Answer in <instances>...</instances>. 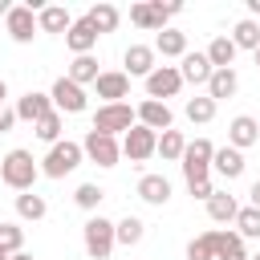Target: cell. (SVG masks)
<instances>
[{
    "instance_id": "cell-1",
    "label": "cell",
    "mask_w": 260,
    "mask_h": 260,
    "mask_svg": "<svg viewBox=\"0 0 260 260\" xmlns=\"http://www.w3.org/2000/svg\"><path fill=\"white\" fill-rule=\"evenodd\" d=\"M37 179H41V167L32 162V154H28L24 146H16V150H8V154L0 158V183H4V187H12V191H32Z\"/></svg>"
},
{
    "instance_id": "cell-2",
    "label": "cell",
    "mask_w": 260,
    "mask_h": 260,
    "mask_svg": "<svg viewBox=\"0 0 260 260\" xmlns=\"http://www.w3.org/2000/svg\"><path fill=\"white\" fill-rule=\"evenodd\" d=\"M114 228H118V223L106 219V215H89V219H85L81 244H85V256H89V260H110V252H114V244H118V232H114Z\"/></svg>"
},
{
    "instance_id": "cell-3",
    "label": "cell",
    "mask_w": 260,
    "mask_h": 260,
    "mask_svg": "<svg viewBox=\"0 0 260 260\" xmlns=\"http://www.w3.org/2000/svg\"><path fill=\"white\" fill-rule=\"evenodd\" d=\"M81 158H85L81 142L61 138V142H57V146H49V154L41 158V175H45V179H65V175H73V171L81 167Z\"/></svg>"
},
{
    "instance_id": "cell-4",
    "label": "cell",
    "mask_w": 260,
    "mask_h": 260,
    "mask_svg": "<svg viewBox=\"0 0 260 260\" xmlns=\"http://www.w3.org/2000/svg\"><path fill=\"white\" fill-rule=\"evenodd\" d=\"M130 126H138V110H134L130 102L98 106V114H93V130H98V134H110V138H118V134H126Z\"/></svg>"
},
{
    "instance_id": "cell-5",
    "label": "cell",
    "mask_w": 260,
    "mask_h": 260,
    "mask_svg": "<svg viewBox=\"0 0 260 260\" xmlns=\"http://www.w3.org/2000/svg\"><path fill=\"white\" fill-rule=\"evenodd\" d=\"M183 4H162V0H146V4H130V20L146 32H162L171 16H179Z\"/></svg>"
},
{
    "instance_id": "cell-6",
    "label": "cell",
    "mask_w": 260,
    "mask_h": 260,
    "mask_svg": "<svg viewBox=\"0 0 260 260\" xmlns=\"http://www.w3.org/2000/svg\"><path fill=\"white\" fill-rule=\"evenodd\" d=\"M211 158H215L211 138H195V142H187V150H183V175H187V183L211 179Z\"/></svg>"
},
{
    "instance_id": "cell-7",
    "label": "cell",
    "mask_w": 260,
    "mask_h": 260,
    "mask_svg": "<svg viewBox=\"0 0 260 260\" xmlns=\"http://www.w3.org/2000/svg\"><path fill=\"white\" fill-rule=\"evenodd\" d=\"M81 150H85V158L89 162H98V167H118V158H122V138H110V134H98V130H89L85 138H81Z\"/></svg>"
},
{
    "instance_id": "cell-8",
    "label": "cell",
    "mask_w": 260,
    "mask_h": 260,
    "mask_svg": "<svg viewBox=\"0 0 260 260\" xmlns=\"http://www.w3.org/2000/svg\"><path fill=\"white\" fill-rule=\"evenodd\" d=\"M122 154H126L130 162H146L150 154H158V134H154V130H146L142 122H138V126H130V130L122 134Z\"/></svg>"
},
{
    "instance_id": "cell-9",
    "label": "cell",
    "mask_w": 260,
    "mask_h": 260,
    "mask_svg": "<svg viewBox=\"0 0 260 260\" xmlns=\"http://www.w3.org/2000/svg\"><path fill=\"white\" fill-rule=\"evenodd\" d=\"M49 98H53V110L57 114H81L89 102H85V89L77 85V81H69V77H57L53 81V89H49Z\"/></svg>"
},
{
    "instance_id": "cell-10",
    "label": "cell",
    "mask_w": 260,
    "mask_h": 260,
    "mask_svg": "<svg viewBox=\"0 0 260 260\" xmlns=\"http://www.w3.org/2000/svg\"><path fill=\"white\" fill-rule=\"evenodd\" d=\"M179 89H183L179 65H158V69L146 77V98H154V102H167V98H175Z\"/></svg>"
},
{
    "instance_id": "cell-11",
    "label": "cell",
    "mask_w": 260,
    "mask_h": 260,
    "mask_svg": "<svg viewBox=\"0 0 260 260\" xmlns=\"http://www.w3.org/2000/svg\"><path fill=\"white\" fill-rule=\"evenodd\" d=\"M4 28H8V37H12L16 45H28L41 24H37V12H32L28 4H12V12L4 16Z\"/></svg>"
},
{
    "instance_id": "cell-12",
    "label": "cell",
    "mask_w": 260,
    "mask_h": 260,
    "mask_svg": "<svg viewBox=\"0 0 260 260\" xmlns=\"http://www.w3.org/2000/svg\"><path fill=\"white\" fill-rule=\"evenodd\" d=\"M93 85H98L102 106H114V102H126V98H130V77H126V69H106Z\"/></svg>"
},
{
    "instance_id": "cell-13",
    "label": "cell",
    "mask_w": 260,
    "mask_h": 260,
    "mask_svg": "<svg viewBox=\"0 0 260 260\" xmlns=\"http://www.w3.org/2000/svg\"><path fill=\"white\" fill-rule=\"evenodd\" d=\"M154 57H158V53H154V45H130V49L122 53L126 77H142V81H146V77L158 69V65H154Z\"/></svg>"
},
{
    "instance_id": "cell-14",
    "label": "cell",
    "mask_w": 260,
    "mask_h": 260,
    "mask_svg": "<svg viewBox=\"0 0 260 260\" xmlns=\"http://www.w3.org/2000/svg\"><path fill=\"white\" fill-rule=\"evenodd\" d=\"M256 142H260V122H256L252 114H236V118L228 122V146L248 150V146H256Z\"/></svg>"
},
{
    "instance_id": "cell-15",
    "label": "cell",
    "mask_w": 260,
    "mask_h": 260,
    "mask_svg": "<svg viewBox=\"0 0 260 260\" xmlns=\"http://www.w3.org/2000/svg\"><path fill=\"white\" fill-rule=\"evenodd\" d=\"M45 114H53V98H49V93L28 89L24 98H16V118H20V122H32V126H37Z\"/></svg>"
},
{
    "instance_id": "cell-16",
    "label": "cell",
    "mask_w": 260,
    "mask_h": 260,
    "mask_svg": "<svg viewBox=\"0 0 260 260\" xmlns=\"http://www.w3.org/2000/svg\"><path fill=\"white\" fill-rule=\"evenodd\" d=\"M138 122H142L146 130L162 134V130H171V126H175V114H171V106H167V102H154V98H146V102L138 106Z\"/></svg>"
},
{
    "instance_id": "cell-17",
    "label": "cell",
    "mask_w": 260,
    "mask_h": 260,
    "mask_svg": "<svg viewBox=\"0 0 260 260\" xmlns=\"http://www.w3.org/2000/svg\"><path fill=\"white\" fill-rule=\"evenodd\" d=\"M65 45L73 49V57H85V53H93V45H98V28H93L85 16H77L73 28L65 32Z\"/></svg>"
},
{
    "instance_id": "cell-18",
    "label": "cell",
    "mask_w": 260,
    "mask_h": 260,
    "mask_svg": "<svg viewBox=\"0 0 260 260\" xmlns=\"http://www.w3.org/2000/svg\"><path fill=\"white\" fill-rule=\"evenodd\" d=\"M179 73H183V85L191 81V85H207L211 81V61H207V53H187L183 61H179Z\"/></svg>"
},
{
    "instance_id": "cell-19",
    "label": "cell",
    "mask_w": 260,
    "mask_h": 260,
    "mask_svg": "<svg viewBox=\"0 0 260 260\" xmlns=\"http://www.w3.org/2000/svg\"><path fill=\"white\" fill-rule=\"evenodd\" d=\"M211 171H215V175H223L228 183H232V179H240V175H244V150H236V146H215Z\"/></svg>"
},
{
    "instance_id": "cell-20",
    "label": "cell",
    "mask_w": 260,
    "mask_h": 260,
    "mask_svg": "<svg viewBox=\"0 0 260 260\" xmlns=\"http://www.w3.org/2000/svg\"><path fill=\"white\" fill-rule=\"evenodd\" d=\"M138 199L150 203V207H162L171 199V179L167 175H142L138 179Z\"/></svg>"
},
{
    "instance_id": "cell-21",
    "label": "cell",
    "mask_w": 260,
    "mask_h": 260,
    "mask_svg": "<svg viewBox=\"0 0 260 260\" xmlns=\"http://www.w3.org/2000/svg\"><path fill=\"white\" fill-rule=\"evenodd\" d=\"M37 24H41V32H69L73 28V16H69V8H61V4H45L41 12H37Z\"/></svg>"
},
{
    "instance_id": "cell-22",
    "label": "cell",
    "mask_w": 260,
    "mask_h": 260,
    "mask_svg": "<svg viewBox=\"0 0 260 260\" xmlns=\"http://www.w3.org/2000/svg\"><path fill=\"white\" fill-rule=\"evenodd\" d=\"M207 53V61H211V69H232V61H236V41L228 37V32H219V37H211V45L203 49Z\"/></svg>"
},
{
    "instance_id": "cell-23",
    "label": "cell",
    "mask_w": 260,
    "mask_h": 260,
    "mask_svg": "<svg viewBox=\"0 0 260 260\" xmlns=\"http://www.w3.org/2000/svg\"><path fill=\"white\" fill-rule=\"evenodd\" d=\"M236 89H240V77H236V69H215L211 73V81H207V98L219 106L223 98H236Z\"/></svg>"
},
{
    "instance_id": "cell-24",
    "label": "cell",
    "mask_w": 260,
    "mask_h": 260,
    "mask_svg": "<svg viewBox=\"0 0 260 260\" xmlns=\"http://www.w3.org/2000/svg\"><path fill=\"white\" fill-rule=\"evenodd\" d=\"M65 77H69V81H77V85L85 89V85H93V81L102 77V69H98V61H93V53H85V57H73V61H69Z\"/></svg>"
},
{
    "instance_id": "cell-25",
    "label": "cell",
    "mask_w": 260,
    "mask_h": 260,
    "mask_svg": "<svg viewBox=\"0 0 260 260\" xmlns=\"http://www.w3.org/2000/svg\"><path fill=\"white\" fill-rule=\"evenodd\" d=\"M207 215H211L215 223H236V215H240V203H236V195H228V191H215V195L207 199Z\"/></svg>"
},
{
    "instance_id": "cell-26",
    "label": "cell",
    "mask_w": 260,
    "mask_h": 260,
    "mask_svg": "<svg viewBox=\"0 0 260 260\" xmlns=\"http://www.w3.org/2000/svg\"><path fill=\"white\" fill-rule=\"evenodd\" d=\"M215 260H252V256H248V248H244V240H240V232L219 228V240H215Z\"/></svg>"
},
{
    "instance_id": "cell-27",
    "label": "cell",
    "mask_w": 260,
    "mask_h": 260,
    "mask_svg": "<svg viewBox=\"0 0 260 260\" xmlns=\"http://www.w3.org/2000/svg\"><path fill=\"white\" fill-rule=\"evenodd\" d=\"M154 53H162V57H187V32H179V28H162L158 37H154Z\"/></svg>"
},
{
    "instance_id": "cell-28",
    "label": "cell",
    "mask_w": 260,
    "mask_h": 260,
    "mask_svg": "<svg viewBox=\"0 0 260 260\" xmlns=\"http://www.w3.org/2000/svg\"><path fill=\"white\" fill-rule=\"evenodd\" d=\"M16 215H20V219H28V223L45 219V215H49L45 195H37V191H20V195H16Z\"/></svg>"
},
{
    "instance_id": "cell-29",
    "label": "cell",
    "mask_w": 260,
    "mask_h": 260,
    "mask_svg": "<svg viewBox=\"0 0 260 260\" xmlns=\"http://www.w3.org/2000/svg\"><path fill=\"white\" fill-rule=\"evenodd\" d=\"M85 20H89V24L98 28V37H102V32H114V28H118L122 12H118L114 4H106V0H102V4H93V8L85 12Z\"/></svg>"
},
{
    "instance_id": "cell-30",
    "label": "cell",
    "mask_w": 260,
    "mask_h": 260,
    "mask_svg": "<svg viewBox=\"0 0 260 260\" xmlns=\"http://www.w3.org/2000/svg\"><path fill=\"white\" fill-rule=\"evenodd\" d=\"M183 150H187L183 130H162V134H158V154H162V162H183Z\"/></svg>"
},
{
    "instance_id": "cell-31",
    "label": "cell",
    "mask_w": 260,
    "mask_h": 260,
    "mask_svg": "<svg viewBox=\"0 0 260 260\" xmlns=\"http://www.w3.org/2000/svg\"><path fill=\"white\" fill-rule=\"evenodd\" d=\"M183 114H187V122H195V126H207V122L215 118V102H211L207 93H203V98H187Z\"/></svg>"
},
{
    "instance_id": "cell-32",
    "label": "cell",
    "mask_w": 260,
    "mask_h": 260,
    "mask_svg": "<svg viewBox=\"0 0 260 260\" xmlns=\"http://www.w3.org/2000/svg\"><path fill=\"white\" fill-rule=\"evenodd\" d=\"M118 244L122 248H134V244H142V236H146V223L138 219V215H126V219H118Z\"/></svg>"
},
{
    "instance_id": "cell-33",
    "label": "cell",
    "mask_w": 260,
    "mask_h": 260,
    "mask_svg": "<svg viewBox=\"0 0 260 260\" xmlns=\"http://www.w3.org/2000/svg\"><path fill=\"white\" fill-rule=\"evenodd\" d=\"M232 41H236V49H260V24L252 20V16H244L236 28H232Z\"/></svg>"
},
{
    "instance_id": "cell-34",
    "label": "cell",
    "mask_w": 260,
    "mask_h": 260,
    "mask_svg": "<svg viewBox=\"0 0 260 260\" xmlns=\"http://www.w3.org/2000/svg\"><path fill=\"white\" fill-rule=\"evenodd\" d=\"M215 240H219V228L195 236V240L187 244V260H215Z\"/></svg>"
},
{
    "instance_id": "cell-35",
    "label": "cell",
    "mask_w": 260,
    "mask_h": 260,
    "mask_svg": "<svg viewBox=\"0 0 260 260\" xmlns=\"http://www.w3.org/2000/svg\"><path fill=\"white\" fill-rule=\"evenodd\" d=\"M236 232H240V240H260V207H240V215H236Z\"/></svg>"
},
{
    "instance_id": "cell-36",
    "label": "cell",
    "mask_w": 260,
    "mask_h": 260,
    "mask_svg": "<svg viewBox=\"0 0 260 260\" xmlns=\"http://www.w3.org/2000/svg\"><path fill=\"white\" fill-rule=\"evenodd\" d=\"M102 199H106V191H102L98 183H81V187L73 191V203H77L81 211H98V207H102Z\"/></svg>"
},
{
    "instance_id": "cell-37",
    "label": "cell",
    "mask_w": 260,
    "mask_h": 260,
    "mask_svg": "<svg viewBox=\"0 0 260 260\" xmlns=\"http://www.w3.org/2000/svg\"><path fill=\"white\" fill-rule=\"evenodd\" d=\"M0 248H4L8 256L24 252V228H20V223H0Z\"/></svg>"
},
{
    "instance_id": "cell-38",
    "label": "cell",
    "mask_w": 260,
    "mask_h": 260,
    "mask_svg": "<svg viewBox=\"0 0 260 260\" xmlns=\"http://www.w3.org/2000/svg\"><path fill=\"white\" fill-rule=\"evenodd\" d=\"M37 138L41 142H49V146H57L61 142V114L53 110V114H45L41 122H37Z\"/></svg>"
},
{
    "instance_id": "cell-39",
    "label": "cell",
    "mask_w": 260,
    "mask_h": 260,
    "mask_svg": "<svg viewBox=\"0 0 260 260\" xmlns=\"http://www.w3.org/2000/svg\"><path fill=\"white\" fill-rule=\"evenodd\" d=\"M187 191H191V199H203V203H207V199L215 195V183H211V179H199V183H187Z\"/></svg>"
},
{
    "instance_id": "cell-40",
    "label": "cell",
    "mask_w": 260,
    "mask_h": 260,
    "mask_svg": "<svg viewBox=\"0 0 260 260\" xmlns=\"http://www.w3.org/2000/svg\"><path fill=\"white\" fill-rule=\"evenodd\" d=\"M16 122H20V118H16V106H0V134H8Z\"/></svg>"
},
{
    "instance_id": "cell-41",
    "label": "cell",
    "mask_w": 260,
    "mask_h": 260,
    "mask_svg": "<svg viewBox=\"0 0 260 260\" xmlns=\"http://www.w3.org/2000/svg\"><path fill=\"white\" fill-rule=\"evenodd\" d=\"M248 203H252V207H260V179L248 187Z\"/></svg>"
},
{
    "instance_id": "cell-42",
    "label": "cell",
    "mask_w": 260,
    "mask_h": 260,
    "mask_svg": "<svg viewBox=\"0 0 260 260\" xmlns=\"http://www.w3.org/2000/svg\"><path fill=\"white\" fill-rule=\"evenodd\" d=\"M248 12H252V16H260V0H248Z\"/></svg>"
},
{
    "instance_id": "cell-43",
    "label": "cell",
    "mask_w": 260,
    "mask_h": 260,
    "mask_svg": "<svg viewBox=\"0 0 260 260\" xmlns=\"http://www.w3.org/2000/svg\"><path fill=\"white\" fill-rule=\"evenodd\" d=\"M8 12H12V4H8V0H0V16H8Z\"/></svg>"
},
{
    "instance_id": "cell-44",
    "label": "cell",
    "mask_w": 260,
    "mask_h": 260,
    "mask_svg": "<svg viewBox=\"0 0 260 260\" xmlns=\"http://www.w3.org/2000/svg\"><path fill=\"white\" fill-rule=\"evenodd\" d=\"M12 260H37V256H32V252H16Z\"/></svg>"
},
{
    "instance_id": "cell-45",
    "label": "cell",
    "mask_w": 260,
    "mask_h": 260,
    "mask_svg": "<svg viewBox=\"0 0 260 260\" xmlns=\"http://www.w3.org/2000/svg\"><path fill=\"white\" fill-rule=\"evenodd\" d=\"M4 98H8V85H4V77H0V106H4Z\"/></svg>"
},
{
    "instance_id": "cell-46",
    "label": "cell",
    "mask_w": 260,
    "mask_h": 260,
    "mask_svg": "<svg viewBox=\"0 0 260 260\" xmlns=\"http://www.w3.org/2000/svg\"><path fill=\"white\" fill-rule=\"evenodd\" d=\"M0 260H12V256H8V252H4V248H0Z\"/></svg>"
},
{
    "instance_id": "cell-47",
    "label": "cell",
    "mask_w": 260,
    "mask_h": 260,
    "mask_svg": "<svg viewBox=\"0 0 260 260\" xmlns=\"http://www.w3.org/2000/svg\"><path fill=\"white\" fill-rule=\"evenodd\" d=\"M256 69H260V49H256Z\"/></svg>"
},
{
    "instance_id": "cell-48",
    "label": "cell",
    "mask_w": 260,
    "mask_h": 260,
    "mask_svg": "<svg viewBox=\"0 0 260 260\" xmlns=\"http://www.w3.org/2000/svg\"><path fill=\"white\" fill-rule=\"evenodd\" d=\"M252 260H260V252H256V256H252Z\"/></svg>"
}]
</instances>
